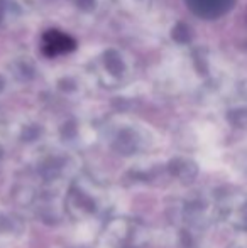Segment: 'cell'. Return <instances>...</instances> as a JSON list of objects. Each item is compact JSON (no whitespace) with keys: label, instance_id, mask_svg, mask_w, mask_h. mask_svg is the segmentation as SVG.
<instances>
[{"label":"cell","instance_id":"obj_1","mask_svg":"<svg viewBox=\"0 0 247 248\" xmlns=\"http://www.w3.org/2000/svg\"><path fill=\"white\" fill-rule=\"evenodd\" d=\"M43 54L48 58H56V56L68 54L76 47V41L71 36L61 32L58 29H51L43 34Z\"/></svg>","mask_w":247,"mask_h":248},{"label":"cell","instance_id":"obj_2","mask_svg":"<svg viewBox=\"0 0 247 248\" xmlns=\"http://www.w3.org/2000/svg\"><path fill=\"white\" fill-rule=\"evenodd\" d=\"M193 12L200 14V16H214V14L222 12L225 0H186Z\"/></svg>","mask_w":247,"mask_h":248}]
</instances>
